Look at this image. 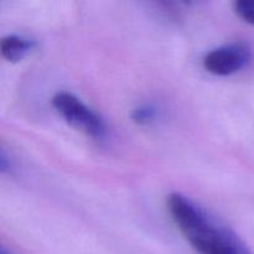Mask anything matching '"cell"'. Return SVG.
I'll return each mask as SVG.
<instances>
[{
	"label": "cell",
	"mask_w": 254,
	"mask_h": 254,
	"mask_svg": "<svg viewBox=\"0 0 254 254\" xmlns=\"http://www.w3.org/2000/svg\"><path fill=\"white\" fill-rule=\"evenodd\" d=\"M166 207L178 230L197 254H252L232 228L188 196L170 193Z\"/></svg>",
	"instance_id": "cell-1"
},
{
	"label": "cell",
	"mask_w": 254,
	"mask_h": 254,
	"mask_svg": "<svg viewBox=\"0 0 254 254\" xmlns=\"http://www.w3.org/2000/svg\"><path fill=\"white\" fill-rule=\"evenodd\" d=\"M51 104L64 121L74 129L94 140H106L108 128L104 119L73 93L57 92L52 97Z\"/></svg>",
	"instance_id": "cell-2"
},
{
	"label": "cell",
	"mask_w": 254,
	"mask_h": 254,
	"mask_svg": "<svg viewBox=\"0 0 254 254\" xmlns=\"http://www.w3.org/2000/svg\"><path fill=\"white\" fill-rule=\"evenodd\" d=\"M252 51L245 42H232L216 47L203 57V67L215 76H231L250 64Z\"/></svg>",
	"instance_id": "cell-3"
},
{
	"label": "cell",
	"mask_w": 254,
	"mask_h": 254,
	"mask_svg": "<svg viewBox=\"0 0 254 254\" xmlns=\"http://www.w3.org/2000/svg\"><path fill=\"white\" fill-rule=\"evenodd\" d=\"M36 41L22 35H7L0 41L1 56L9 62H19L24 60L36 47Z\"/></svg>",
	"instance_id": "cell-4"
},
{
	"label": "cell",
	"mask_w": 254,
	"mask_h": 254,
	"mask_svg": "<svg viewBox=\"0 0 254 254\" xmlns=\"http://www.w3.org/2000/svg\"><path fill=\"white\" fill-rule=\"evenodd\" d=\"M158 108H156L154 104H141V106L136 107V108L133 109L130 117L131 121L134 122L138 126H149L153 122H155L156 117H158Z\"/></svg>",
	"instance_id": "cell-5"
},
{
	"label": "cell",
	"mask_w": 254,
	"mask_h": 254,
	"mask_svg": "<svg viewBox=\"0 0 254 254\" xmlns=\"http://www.w3.org/2000/svg\"><path fill=\"white\" fill-rule=\"evenodd\" d=\"M233 10L240 19L254 25V0H237L233 4Z\"/></svg>",
	"instance_id": "cell-6"
},
{
	"label": "cell",
	"mask_w": 254,
	"mask_h": 254,
	"mask_svg": "<svg viewBox=\"0 0 254 254\" xmlns=\"http://www.w3.org/2000/svg\"><path fill=\"white\" fill-rule=\"evenodd\" d=\"M12 170H14V163L2 149L0 153V171L1 174H11Z\"/></svg>",
	"instance_id": "cell-7"
},
{
	"label": "cell",
	"mask_w": 254,
	"mask_h": 254,
	"mask_svg": "<svg viewBox=\"0 0 254 254\" xmlns=\"http://www.w3.org/2000/svg\"><path fill=\"white\" fill-rule=\"evenodd\" d=\"M0 254H12L10 251H7L5 247H1V250H0Z\"/></svg>",
	"instance_id": "cell-8"
}]
</instances>
